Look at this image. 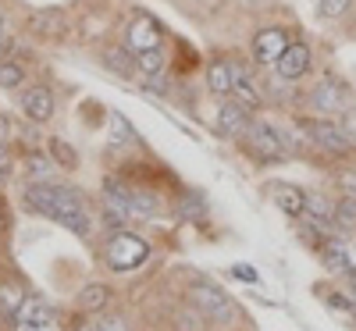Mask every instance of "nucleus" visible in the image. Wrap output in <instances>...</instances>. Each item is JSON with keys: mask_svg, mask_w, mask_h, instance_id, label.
<instances>
[{"mask_svg": "<svg viewBox=\"0 0 356 331\" xmlns=\"http://www.w3.org/2000/svg\"><path fill=\"white\" fill-rule=\"evenodd\" d=\"M22 200H25V210H33V214H43L57 225H65L75 235H89V210H86V200H82L79 189L36 182V186L25 189Z\"/></svg>", "mask_w": 356, "mask_h": 331, "instance_id": "f257e3e1", "label": "nucleus"}, {"mask_svg": "<svg viewBox=\"0 0 356 331\" xmlns=\"http://www.w3.org/2000/svg\"><path fill=\"white\" fill-rule=\"evenodd\" d=\"M150 260V246L143 243V239L129 235V232H118L111 243H107V264L114 271H136Z\"/></svg>", "mask_w": 356, "mask_h": 331, "instance_id": "f03ea898", "label": "nucleus"}, {"mask_svg": "<svg viewBox=\"0 0 356 331\" xmlns=\"http://www.w3.org/2000/svg\"><path fill=\"white\" fill-rule=\"evenodd\" d=\"M310 104H314L317 114L332 118V114L349 111V107L356 104V97H353V89H349L346 82H339V79H321V82L314 86V93H310Z\"/></svg>", "mask_w": 356, "mask_h": 331, "instance_id": "7ed1b4c3", "label": "nucleus"}, {"mask_svg": "<svg viewBox=\"0 0 356 331\" xmlns=\"http://www.w3.org/2000/svg\"><path fill=\"white\" fill-rule=\"evenodd\" d=\"M246 139L253 143V154H257L260 161L278 164V161L289 157V139H285V132L275 129L271 122H253L250 132H246Z\"/></svg>", "mask_w": 356, "mask_h": 331, "instance_id": "20e7f679", "label": "nucleus"}, {"mask_svg": "<svg viewBox=\"0 0 356 331\" xmlns=\"http://www.w3.org/2000/svg\"><path fill=\"white\" fill-rule=\"evenodd\" d=\"M189 303H193L203 317H214V321H232V317H235L232 299H228L218 285H211V282L189 285Z\"/></svg>", "mask_w": 356, "mask_h": 331, "instance_id": "39448f33", "label": "nucleus"}, {"mask_svg": "<svg viewBox=\"0 0 356 331\" xmlns=\"http://www.w3.org/2000/svg\"><path fill=\"white\" fill-rule=\"evenodd\" d=\"M289 47V33L282 25H267L253 36V61L257 65H278V57Z\"/></svg>", "mask_w": 356, "mask_h": 331, "instance_id": "423d86ee", "label": "nucleus"}, {"mask_svg": "<svg viewBox=\"0 0 356 331\" xmlns=\"http://www.w3.org/2000/svg\"><path fill=\"white\" fill-rule=\"evenodd\" d=\"M303 129H307L310 143H317L321 150H328V154H346V150L353 146L349 136L342 132V125L332 122V118H317V122H307Z\"/></svg>", "mask_w": 356, "mask_h": 331, "instance_id": "0eeeda50", "label": "nucleus"}, {"mask_svg": "<svg viewBox=\"0 0 356 331\" xmlns=\"http://www.w3.org/2000/svg\"><path fill=\"white\" fill-rule=\"evenodd\" d=\"M250 125H253L250 107H243L239 100H232V97H225V100L218 104V132H221V136L243 139V136L250 132Z\"/></svg>", "mask_w": 356, "mask_h": 331, "instance_id": "6e6552de", "label": "nucleus"}, {"mask_svg": "<svg viewBox=\"0 0 356 331\" xmlns=\"http://www.w3.org/2000/svg\"><path fill=\"white\" fill-rule=\"evenodd\" d=\"M278 79L282 82H296V79H303L310 72V47L307 43H289L285 54L278 57V65H275Z\"/></svg>", "mask_w": 356, "mask_h": 331, "instance_id": "1a4fd4ad", "label": "nucleus"}, {"mask_svg": "<svg viewBox=\"0 0 356 331\" xmlns=\"http://www.w3.org/2000/svg\"><path fill=\"white\" fill-rule=\"evenodd\" d=\"M125 36H129V47L136 50V54H143V50H154V47H161V25L150 18V15H136L132 22H129V29H125Z\"/></svg>", "mask_w": 356, "mask_h": 331, "instance_id": "9d476101", "label": "nucleus"}, {"mask_svg": "<svg viewBox=\"0 0 356 331\" xmlns=\"http://www.w3.org/2000/svg\"><path fill=\"white\" fill-rule=\"evenodd\" d=\"M22 111H25L29 122H36V125L50 122V118H54V93H50L47 86H33L22 97Z\"/></svg>", "mask_w": 356, "mask_h": 331, "instance_id": "9b49d317", "label": "nucleus"}, {"mask_svg": "<svg viewBox=\"0 0 356 331\" xmlns=\"http://www.w3.org/2000/svg\"><path fill=\"white\" fill-rule=\"evenodd\" d=\"M11 317H15L18 328H36V324H50V321H54V310L43 303L40 296H25L22 307H18Z\"/></svg>", "mask_w": 356, "mask_h": 331, "instance_id": "f8f14e48", "label": "nucleus"}, {"mask_svg": "<svg viewBox=\"0 0 356 331\" xmlns=\"http://www.w3.org/2000/svg\"><path fill=\"white\" fill-rule=\"evenodd\" d=\"M228 97H232V100H239L243 107H260V104H264V89L250 79L246 68L235 65V82H232V93H228Z\"/></svg>", "mask_w": 356, "mask_h": 331, "instance_id": "ddd939ff", "label": "nucleus"}, {"mask_svg": "<svg viewBox=\"0 0 356 331\" xmlns=\"http://www.w3.org/2000/svg\"><path fill=\"white\" fill-rule=\"evenodd\" d=\"M271 196H275V203H278V210L282 214H289V218H300L303 210H307V193L303 189H296V186H271Z\"/></svg>", "mask_w": 356, "mask_h": 331, "instance_id": "4468645a", "label": "nucleus"}, {"mask_svg": "<svg viewBox=\"0 0 356 331\" xmlns=\"http://www.w3.org/2000/svg\"><path fill=\"white\" fill-rule=\"evenodd\" d=\"M232 82H235V61H228V57H214L211 68H207V86H211L218 97H228Z\"/></svg>", "mask_w": 356, "mask_h": 331, "instance_id": "2eb2a0df", "label": "nucleus"}, {"mask_svg": "<svg viewBox=\"0 0 356 331\" xmlns=\"http://www.w3.org/2000/svg\"><path fill=\"white\" fill-rule=\"evenodd\" d=\"M104 65L111 68V72H118V75H136L139 72V65H136V50L132 47H111L107 54H104Z\"/></svg>", "mask_w": 356, "mask_h": 331, "instance_id": "dca6fc26", "label": "nucleus"}, {"mask_svg": "<svg viewBox=\"0 0 356 331\" xmlns=\"http://www.w3.org/2000/svg\"><path fill=\"white\" fill-rule=\"evenodd\" d=\"M107 125H111V143H118V146H136L139 143V132L129 125V118L122 111H114L107 118Z\"/></svg>", "mask_w": 356, "mask_h": 331, "instance_id": "f3484780", "label": "nucleus"}, {"mask_svg": "<svg viewBox=\"0 0 356 331\" xmlns=\"http://www.w3.org/2000/svg\"><path fill=\"white\" fill-rule=\"evenodd\" d=\"M47 154H50V161H57V168H65V171H75L79 168V154L65 143V139H47Z\"/></svg>", "mask_w": 356, "mask_h": 331, "instance_id": "a211bd4d", "label": "nucleus"}, {"mask_svg": "<svg viewBox=\"0 0 356 331\" xmlns=\"http://www.w3.org/2000/svg\"><path fill=\"white\" fill-rule=\"evenodd\" d=\"M107 299H111L107 285L93 282V285H86V289L79 292V307H82L86 314H97V310H104V307H107Z\"/></svg>", "mask_w": 356, "mask_h": 331, "instance_id": "6ab92c4d", "label": "nucleus"}, {"mask_svg": "<svg viewBox=\"0 0 356 331\" xmlns=\"http://www.w3.org/2000/svg\"><path fill=\"white\" fill-rule=\"evenodd\" d=\"M136 65H139V72H143L146 79H150V75H161V72H164V50L154 47V50L136 54Z\"/></svg>", "mask_w": 356, "mask_h": 331, "instance_id": "aec40b11", "label": "nucleus"}, {"mask_svg": "<svg viewBox=\"0 0 356 331\" xmlns=\"http://www.w3.org/2000/svg\"><path fill=\"white\" fill-rule=\"evenodd\" d=\"M33 29H40V33H47V36H61L65 33V15L61 11H40L33 18Z\"/></svg>", "mask_w": 356, "mask_h": 331, "instance_id": "412c9836", "label": "nucleus"}, {"mask_svg": "<svg viewBox=\"0 0 356 331\" xmlns=\"http://www.w3.org/2000/svg\"><path fill=\"white\" fill-rule=\"evenodd\" d=\"M335 225L346 232V228H356V196H342L335 203Z\"/></svg>", "mask_w": 356, "mask_h": 331, "instance_id": "4be33fe9", "label": "nucleus"}, {"mask_svg": "<svg viewBox=\"0 0 356 331\" xmlns=\"http://www.w3.org/2000/svg\"><path fill=\"white\" fill-rule=\"evenodd\" d=\"M353 8H356V0H317L321 18H346Z\"/></svg>", "mask_w": 356, "mask_h": 331, "instance_id": "5701e85b", "label": "nucleus"}, {"mask_svg": "<svg viewBox=\"0 0 356 331\" xmlns=\"http://www.w3.org/2000/svg\"><path fill=\"white\" fill-rule=\"evenodd\" d=\"M22 82H25L22 65H15V61H0V86H4V89H18Z\"/></svg>", "mask_w": 356, "mask_h": 331, "instance_id": "b1692460", "label": "nucleus"}, {"mask_svg": "<svg viewBox=\"0 0 356 331\" xmlns=\"http://www.w3.org/2000/svg\"><path fill=\"white\" fill-rule=\"evenodd\" d=\"M22 299H25V292H22L15 282H4V285H0V303H4L8 314H15V310L22 307Z\"/></svg>", "mask_w": 356, "mask_h": 331, "instance_id": "393cba45", "label": "nucleus"}, {"mask_svg": "<svg viewBox=\"0 0 356 331\" xmlns=\"http://www.w3.org/2000/svg\"><path fill=\"white\" fill-rule=\"evenodd\" d=\"M25 168L33 171L36 178H43V175H50V171H54V164H50L47 157H40V154H29V157H25Z\"/></svg>", "mask_w": 356, "mask_h": 331, "instance_id": "a878e982", "label": "nucleus"}, {"mask_svg": "<svg viewBox=\"0 0 356 331\" xmlns=\"http://www.w3.org/2000/svg\"><path fill=\"white\" fill-rule=\"evenodd\" d=\"M200 310H186V314H178L175 321V331H200Z\"/></svg>", "mask_w": 356, "mask_h": 331, "instance_id": "bb28decb", "label": "nucleus"}, {"mask_svg": "<svg viewBox=\"0 0 356 331\" xmlns=\"http://www.w3.org/2000/svg\"><path fill=\"white\" fill-rule=\"evenodd\" d=\"M339 125H342V132L349 136V143H356V104H353L349 111H342V118H339Z\"/></svg>", "mask_w": 356, "mask_h": 331, "instance_id": "cd10ccee", "label": "nucleus"}, {"mask_svg": "<svg viewBox=\"0 0 356 331\" xmlns=\"http://www.w3.org/2000/svg\"><path fill=\"white\" fill-rule=\"evenodd\" d=\"M97 331H125V317L122 314H104V321H100Z\"/></svg>", "mask_w": 356, "mask_h": 331, "instance_id": "c85d7f7f", "label": "nucleus"}, {"mask_svg": "<svg viewBox=\"0 0 356 331\" xmlns=\"http://www.w3.org/2000/svg\"><path fill=\"white\" fill-rule=\"evenodd\" d=\"M339 186H342V196H356V171H346L339 178Z\"/></svg>", "mask_w": 356, "mask_h": 331, "instance_id": "c756f323", "label": "nucleus"}, {"mask_svg": "<svg viewBox=\"0 0 356 331\" xmlns=\"http://www.w3.org/2000/svg\"><path fill=\"white\" fill-rule=\"evenodd\" d=\"M232 275H235V278H243V282H260V278H257V271L246 267V264H235V267H232Z\"/></svg>", "mask_w": 356, "mask_h": 331, "instance_id": "7c9ffc66", "label": "nucleus"}, {"mask_svg": "<svg viewBox=\"0 0 356 331\" xmlns=\"http://www.w3.org/2000/svg\"><path fill=\"white\" fill-rule=\"evenodd\" d=\"M8 136H11V125H8V118H4V114H0V146H4V143H8Z\"/></svg>", "mask_w": 356, "mask_h": 331, "instance_id": "2f4dec72", "label": "nucleus"}, {"mask_svg": "<svg viewBox=\"0 0 356 331\" xmlns=\"http://www.w3.org/2000/svg\"><path fill=\"white\" fill-rule=\"evenodd\" d=\"M4 50H8V25L0 18V57H4Z\"/></svg>", "mask_w": 356, "mask_h": 331, "instance_id": "473e14b6", "label": "nucleus"}, {"mask_svg": "<svg viewBox=\"0 0 356 331\" xmlns=\"http://www.w3.org/2000/svg\"><path fill=\"white\" fill-rule=\"evenodd\" d=\"M18 331H61V328H54V321H50V324H36V328H18Z\"/></svg>", "mask_w": 356, "mask_h": 331, "instance_id": "72a5a7b5", "label": "nucleus"}, {"mask_svg": "<svg viewBox=\"0 0 356 331\" xmlns=\"http://www.w3.org/2000/svg\"><path fill=\"white\" fill-rule=\"evenodd\" d=\"M0 168L8 171V154H4V146H0Z\"/></svg>", "mask_w": 356, "mask_h": 331, "instance_id": "f704fd0d", "label": "nucleus"}, {"mask_svg": "<svg viewBox=\"0 0 356 331\" xmlns=\"http://www.w3.org/2000/svg\"><path fill=\"white\" fill-rule=\"evenodd\" d=\"M4 228H8V225H4V214H0V243H4Z\"/></svg>", "mask_w": 356, "mask_h": 331, "instance_id": "c9c22d12", "label": "nucleus"}, {"mask_svg": "<svg viewBox=\"0 0 356 331\" xmlns=\"http://www.w3.org/2000/svg\"><path fill=\"white\" fill-rule=\"evenodd\" d=\"M75 331H97V328H89V324H79V328H75Z\"/></svg>", "mask_w": 356, "mask_h": 331, "instance_id": "e433bc0d", "label": "nucleus"}, {"mask_svg": "<svg viewBox=\"0 0 356 331\" xmlns=\"http://www.w3.org/2000/svg\"><path fill=\"white\" fill-rule=\"evenodd\" d=\"M4 178H8V171H4V168H0V186H4Z\"/></svg>", "mask_w": 356, "mask_h": 331, "instance_id": "4c0bfd02", "label": "nucleus"}, {"mask_svg": "<svg viewBox=\"0 0 356 331\" xmlns=\"http://www.w3.org/2000/svg\"><path fill=\"white\" fill-rule=\"evenodd\" d=\"M243 4H250V8H253V4H264V0H243Z\"/></svg>", "mask_w": 356, "mask_h": 331, "instance_id": "58836bf2", "label": "nucleus"}, {"mask_svg": "<svg viewBox=\"0 0 356 331\" xmlns=\"http://www.w3.org/2000/svg\"><path fill=\"white\" fill-rule=\"evenodd\" d=\"M353 282H356V275H353Z\"/></svg>", "mask_w": 356, "mask_h": 331, "instance_id": "ea45409f", "label": "nucleus"}]
</instances>
